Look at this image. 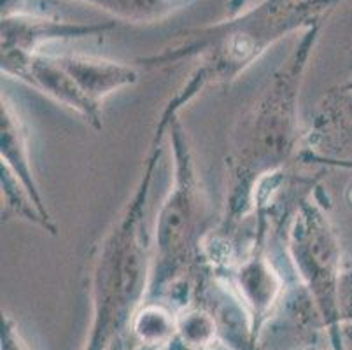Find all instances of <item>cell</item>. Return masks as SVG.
I'll return each instance as SVG.
<instances>
[{"mask_svg":"<svg viewBox=\"0 0 352 350\" xmlns=\"http://www.w3.org/2000/svg\"><path fill=\"white\" fill-rule=\"evenodd\" d=\"M319 37V23L307 28L286 62L268 77L267 85L236 120L230 140L228 197L217 233L233 231L254 216L258 186L284 175L300 158L303 135L300 127V95L309 60Z\"/></svg>","mask_w":352,"mask_h":350,"instance_id":"obj_1","label":"cell"},{"mask_svg":"<svg viewBox=\"0 0 352 350\" xmlns=\"http://www.w3.org/2000/svg\"><path fill=\"white\" fill-rule=\"evenodd\" d=\"M175 118L162 111L132 197L91 252V326L85 350L111 349L130 329L137 310L147 300L153 266V237L146 224L147 200L162 158L163 140Z\"/></svg>","mask_w":352,"mask_h":350,"instance_id":"obj_2","label":"cell"},{"mask_svg":"<svg viewBox=\"0 0 352 350\" xmlns=\"http://www.w3.org/2000/svg\"><path fill=\"white\" fill-rule=\"evenodd\" d=\"M344 0H280L232 16L228 23L206 28L186 41L166 47L160 54L142 58L149 69L179 65L197 60L191 77L207 86L230 85L244 74L277 41L300 27L319 23L321 14L335 9Z\"/></svg>","mask_w":352,"mask_h":350,"instance_id":"obj_3","label":"cell"},{"mask_svg":"<svg viewBox=\"0 0 352 350\" xmlns=\"http://www.w3.org/2000/svg\"><path fill=\"white\" fill-rule=\"evenodd\" d=\"M168 135L174 154V177L155 223L147 300H158L186 281L188 272L204 259V245L214 231L210 230L207 191L179 118L170 123Z\"/></svg>","mask_w":352,"mask_h":350,"instance_id":"obj_4","label":"cell"},{"mask_svg":"<svg viewBox=\"0 0 352 350\" xmlns=\"http://www.w3.org/2000/svg\"><path fill=\"white\" fill-rule=\"evenodd\" d=\"M286 252L298 274L300 287L305 289L322 327L329 331L331 347L345 350L340 308L344 275L340 239L328 210L312 191L300 198L291 214L286 228Z\"/></svg>","mask_w":352,"mask_h":350,"instance_id":"obj_5","label":"cell"},{"mask_svg":"<svg viewBox=\"0 0 352 350\" xmlns=\"http://www.w3.org/2000/svg\"><path fill=\"white\" fill-rule=\"evenodd\" d=\"M2 74L18 79L58 105L76 112L95 130L102 128V109L79 89L58 58L53 54L2 51Z\"/></svg>","mask_w":352,"mask_h":350,"instance_id":"obj_6","label":"cell"},{"mask_svg":"<svg viewBox=\"0 0 352 350\" xmlns=\"http://www.w3.org/2000/svg\"><path fill=\"white\" fill-rule=\"evenodd\" d=\"M300 160L352 168V88L340 85L322 96L303 135Z\"/></svg>","mask_w":352,"mask_h":350,"instance_id":"obj_7","label":"cell"},{"mask_svg":"<svg viewBox=\"0 0 352 350\" xmlns=\"http://www.w3.org/2000/svg\"><path fill=\"white\" fill-rule=\"evenodd\" d=\"M109 28L111 25H70L14 12L2 18V51L43 53V47L53 41L104 34Z\"/></svg>","mask_w":352,"mask_h":350,"instance_id":"obj_8","label":"cell"},{"mask_svg":"<svg viewBox=\"0 0 352 350\" xmlns=\"http://www.w3.org/2000/svg\"><path fill=\"white\" fill-rule=\"evenodd\" d=\"M0 158H2V170L11 173L12 177L27 189L44 217L53 221L41 195L34 168H32L27 128L14 105L9 102L6 95H2V107H0Z\"/></svg>","mask_w":352,"mask_h":350,"instance_id":"obj_9","label":"cell"},{"mask_svg":"<svg viewBox=\"0 0 352 350\" xmlns=\"http://www.w3.org/2000/svg\"><path fill=\"white\" fill-rule=\"evenodd\" d=\"M56 58L79 89L100 109L105 98L139 81V72L121 62L82 54H60Z\"/></svg>","mask_w":352,"mask_h":350,"instance_id":"obj_10","label":"cell"},{"mask_svg":"<svg viewBox=\"0 0 352 350\" xmlns=\"http://www.w3.org/2000/svg\"><path fill=\"white\" fill-rule=\"evenodd\" d=\"M123 21L153 23L170 14L184 0H82Z\"/></svg>","mask_w":352,"mask_h":350,"instance_id":"obj_11","label":"cell"},{"mask_svg":"<svg viewBox=\"0 0 352 350\" xmlns=\"http://www.w3.org/2000/svg\"><path fill=\"white\" fill-rule=\"evenodd\" d=\"M2 350H28L18 331V326L9 316L2 320Z\"/></svg>","mask_w":352,"mask_h":350,"instance_id":"obj_12","label":"cell"},{"mask_svg":"<svg viewBox=\"0 0 352 350\" xmlns=\"http://www.w3.org/2000/svg\"><path fill=\"white\" fill-rule=\"evenodd\" d=\"M340 308H342V322L352 317V268L344 270L340 285Z\"/></svg>","mask_w":352,"mask_h":350,"instance_id":"obj_13","label":"cell"},{"mask_svg":"<svg viewBox=\"0 0 352 350\" xmlns=\"http://www.w3.org/2000/svg\"><path fill=\"white\" fill-rule=\"evenodd\" d=\"M342 336H344V349L352 350V317L342 322Z\"/></svg>","mask_w":352,"mask_h":350,"instance_id":"obj_14","label":"cell"},{"mask_svg":"<svg viewBox=\"0 0 352 350\" xmlns=\"http://www.w3.org/2000/svg\"><path fill=\"white\" fill-rule=\"evenodd\" d=\"M116 343H118V340L113 343V347H111L109 350H163V349H155V347H147V345H144V343L137 342V340H135V345H133L132 349H130V347H128V349H124V347L121 345V338H120V345L116 347Z\"/></svg>","mask_w":352,"mask_h":350,"instance_id":"obj_15","label":"cell"},{"mask_svg":"<svg viewBox=\"0 0 352 350\" xmlns=\"http://www.w3.org/2000/svg\"><path fill=\"white\" fill-rule=\"evenodd\" d=\"M298 350H328V349H324V347L319 345V343H314V345L302 347V349H298ZM331 350H333V349H331Z\"/></svg>","mask_w":352,"mask_h":350,"instance_id":"obj_16","label":"cell"},{"mask_svg":"<svg viewBox=\"0 0 352 350\" xmlns=\"http://www.w3.org/2000/svg\"><path fill=\"white\" fill-rule=\"evenodd\" d=\"M344 85H345V86H349V88H352V77H351V79H349V81H345Z\"/></svg>","mask_w":352,"mask_h":350,"instance_id":"obj_17","label":"cell"},{"mask_svg":"<svg viewBox=\"0 0 352 350\" xmlns=\"http://www.w3.org/2000/svg\"><path fill=\"white\" fill-rule=\"evenodd\" d=\"M165 349H166V347H165ZM165 349H163V350H165Z\"/></svg>","mask_w":352,"mask_h":350,"instance_id":"obj_18","label":"cell"}]
</instances>
